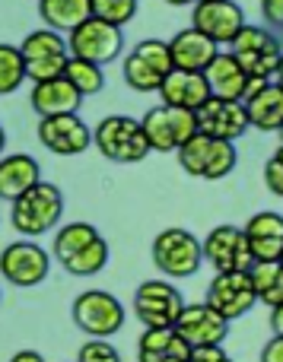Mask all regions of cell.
I'll return each mask as SVG.
<instances>
[{
    "mask_svg": "<svg viewBox=\"0 0 283 362\" xmlns=\"http://www.w3.org/2000/svg\"><path fill=\"white\" fill-rule=\"evenodd\" d=\"M204 76H207V83H210V95H220V99H239V102L246 99L248 83H252V76L242 70V64L233 57V51H220V54L207 64Z\"/></svg>",
    "mask_w": 283,
    "mask_h": 362,
    "instance_id": "cell-21",
    "label": "cell"
},
{
    "mask_svg": "<svg viewBox=\"0 0 283 362\" xmlns=\"http://www.w3.org/2000/svg\"><path fill=\"white\" fill-rule=\"evenodd\" d=\"M188 362H233L223 353L220 344H210V346H191V359Z\"/></svg>",
    "mask_w": 283,
    "mask_h": 362,
    "instance_id": "cell-36",
    "label": "cell"
},
{
    "mask_svg": "<svg viewBox=\"0 0 283 362\" xmlns=\"http://www.w3.org/2000/svg\"><path fill=\"white\" fill-rule=\"evenodd\" d=\"M25 80H29V76H25L23 51L13 48V45H0V95L16 93Z\"/></svg>",
    "mask_w": 283,
    "mask_h": 362,
    "instance_id": "cell-31",
    "label": "cell"
},
{
    "mask_svg": "<svg viewBox=\"0 0 283 362\" xmlns=\"http://www.w3.org/2000/svg\"><path fill=\"white\" fill-rule=\"evenodd\" d=\"M159 95H163L166 105H178V108H197L210 99V83L204 76V70H182V67H172L166 74L163 86H159Z\"/></svg>",
    "mask_w": 283,
    "mask_h": 362,
    "instance_id": "cell-19",
    "label": "cell"
},
{
    "mask_svg": "<svg viewBox=\"0 0 283 362\" xmlns=\"http://www.w3.org/2000/svg\"><path fill=\"white\" fill-rule=\"evenodd\" d=\"M144 134L156 153H178V146L188 144L197 134V112L178 105H156L144 115Z\"/></svg>",
    "mask_w": 283,
    "mask_h": 362,
    "instance_id": "cell-6",
    "label": "cell"
},
{
    "mask_svg": "<svg viewBox=\"0 0 283 362\" xmlns=\"http://www.w3.org/2000/svg\"><path fill=\"white\" fill-rule=\"evenodd\" d=\"M64 213V194L57 185H32L25 194H19L13 200V210H10V223L16 232L23 235L35 238V235H45V232L54 229V223L61 219Z\"/></svg>",
    "mask_w": 283,
    "mask_h": 362,
    "instance_id": "cell-2",
    "label": "cell"
},
{
    "mask_svg": "<svg viewBox=\"0 0 283 362\" xmlns=\"http://www.w3.org/2000/svg\"><path fill=\"white\" fill-rule=\"evenodd\" d=\"M93 4V16L108 19L115 25H125L137 16V0H89Z\"/></svg>",
    "mask_w": 283,
    "mask_h": 362,
    "instance_id": "cell-32",
    "label": "cell"
},
{
    "mask_svg": "<svg viewBox=\"0 0 283 362\" xmlns=\"http://www.w3.org/2000/svg\"><path fill=\"white\" fill-rule=\"evenodd\" d=\"M246 235L255 261H280L283 255V216L274 210L255 213L246 223Z\"/></svg>",
    "mask_w": 283,
    "mask_h": 362,
    "instance_id": "cell-24",
    "label": "cell"
},
{
    "mask_svg": "<svg viewBox=\"0 0 283 362\" xmlns=\"http://www.w3.org/2000/svg\"><path fill=\"white\" fill-rule=\"evenodd\" d=\"M239 153H236L233 140H220L210 134L197 131L188 144L178 146V165L195 178H207V181H220L226 175H233Z\"/></svg>",
    "mask_w": 283,
    "mask_h": 362,
    "instance_id": "cell-3",
    "label": "cell"
},
{
    "mask_svg": "<svg viewBox=\"0 0 283 362\" xmlns=\"http://www.w3.org/2000/svg\"><path fill=\"white\" fill-rule=\"evenodd\" d=\"M252 127L248 112L239 99H220V95H210L201 108H197V131L210 134V137L220 140H239L242 134Z\"/></svg>",
    "mask_w": 283,
    "mask_h": 362,
    "instance_id": "cell-13",
    "label": "cell"
},
{
    "mask_svg": "<svg viewBox=\"0 0 283 362\" xmlns=\"http://www.w3.org/2000/svg\"><path fill=\"white\" fill-rule=\"evenodd\" d=\"M233 321L223 318L214 305L207 302H197V305H185L182 315L175 321V331L188 340L191 346H210V344H223L229 334Z\"/></svg>",
    "mask_w": 283,
    "mask_h": 362,
    "instance_id": "cell-17",
    "label": "cell"
},
{
    "mask_svg": "<svg viewBox=\"0 0 283 362\" xmlns=\"http://www.w3.org/2000/svg\"><path fill=\"white\" fill-rule=\"evenodd\" d=\"M255 302H258V296H255L248 270H216L214 283L207 289V305H214L223 318L236 321L252 312Z\"/></svg>",
    "mask_w": 283,
    "mask_h": 362,
    "instance_id": "cell-12",
    "label": "cell"
},
{
    "mask_svg": "<svg viewBox=\"0 0 283 362\" xmlns=\"http://www.w3.org/2000/svg\"><path fill=\"white\" fill-rule=\"evenodd\" d=\"M153 261L166 276H195L204 264V242L188 229H163L153 238Z\"/></svg>",
    "mask_w": 283,
    "mask_h": 362,
    "instance_id": "cell-7",
    "label": "cell"
},
{
    "mask_svg": "<svg viewBox=\"0 0 283 362\" xmlns=\"http://www.w3.org/2000/svg\"><path fill=\"white\" fill-rule=\"evenodd\" d=\"M42 181V169L32 156L25 153H13V156L0 159V200H16L19 194H25L32 185Z\"/></svg>",
    "mask_w": 283,
    "mask_h": 362,
    "instance_id": "cell-25",
    "label": "cell"
},
{
    "mask_svg": "<svg viewBox=\"0 0 283 362\" xmlns=\"http://www.w3.org/2000/svg\"><path fill=\"white\" fill-rule=\"evenodd\" d=\"M166 4H172V6H188V4H195V0H166Z\"/></svg>",
    "mask_w": 283,
    "mask_h": 362,
    "instance_id": "cell-42",
    "label": "cell"
},
{
    "mask_svg": "<svg viewBox=\"0 0 283 362\" xmlns=\"http://www.w3.org/2000/svg\"><path fill=\"white\" fill-rule=\"evenodd\" d=\"M280 261H283V255H280Z\"/></svg>",
    "mask_w": 283,
    "mask_h": 362,
    "instance_id": "cell-47",
    "label": "cell"
},
{
    "mask_svg": "<svg viewBox=\"0 0 283 362\" xmlns=\"http://www.w3.org/2000/svg\"><path fill=\"white\" fill-rule=\"evenodd\" d=\"M19 51H23L25 61H35V57H54V54H70L67 42L61 38V32H57V29H35V32H29V35L23 38V45H19Z\"/></svg>",
    "mask_w": 283,
    "mask_h": 362,
    "instance_id": "cell-30",
    "label": "cell"
},
{
    "mask_svg": "<svg viewBox=\"0 0 283 362\" xmlns=\"http://www.w3.org/2000/svg\"><path fill=\"white\" fill-rule=\"evenodd\" d=\"M182 308V293L166 280H146L134 293V315L144 327H175Z\"/></svg>",
    "mask_w": 283,
    "mask_h": 362,
    "instance_id": "cell-10",
    "label": "cell"
},
{
    "mask_svg": "<svg viewBox=\"0 0 283 362\" xmlns=\"http://www.w3.org/2000/svg\"><path fill=\"white\" fill-rule=\"evenodd\" d=\"M274 80H277L280 86H283V54H280V67H277V76H274Z\"/></svg>",
    "mask_w": 283,
    "mask_h": 362,
    "instance_id": "cell-43",
    "label": "cell"
},
{
    "mask_svg": "<svg viewBox=\"0 0 283 362\" xmlns=\"http://www.w3.org/2000/svg\"><path fill=\"white\" fill-rule=\"evenodd\" d=\"M51 270V257L42 245L35 242H10L0 251V274L6 283L19 289L38 286Z\"/></svg>",
    "mask_w": 283,
    "mask_h": 362,
    "instance_id": "cell-11",
    "label": "cell"
},
{
    "mask_svg": "<svg viewBox=\"0 0 283 362\" xmlns=\"http://www.w3.org/2000/svg\"><path fill=\"white\" fill-rule=\"evenodd\" d=\"M67 48L74 57H86L93 64H112L118 61L121 48H125V35H121V25L108 23V19L89 16L76 25L74 32H67Z\"/></svg>",
    "mask_w": 283,
    "mask_h": 362,
    "instance_id": "cell-8",
    "label": "cell"
},
{
    "mask_svg": "<svg viewBox=\"0 0 283 362\" xmlns=\"http://www.w3.org/2000/svg\"><path fill=\"white\" fill-rule=\"evenodd\" d=\"M163 80H166L163 70H159L156 64H150L146 57H140L137 51H131V54L125 57V83L134 93H159Z\"/></svg>",
    "mask_w": 283,
    "mask_h": 362,
    "instance_id": "cell-28",
    "label": "cell"
},
{
    "mask_svg": "<svg viewBox=\"0 0 283 362\" xmlns=\"http://www.w3.org/2000/svg\"><path fill=\"white\" fill-rule=\"evenodd\" d=\"M38 140L45 150H51L54 156H76L93 144V131L80 121V115H51V118L38 121Z\"/></svg>",
    "mask_w": 283,
    "mask_h": 362,
    "instance_id": "cell-15",
    "label": "cell"
},
{
    "mask_svg": "<svg viewBox=\"0 0 283 362\" xmlns=\"http://www.w3.org/2000/svg\"><path fill=\"white\" fill-rule=\"evenodd\" d=\"M4 146H6V131H4V124H0V156H4Z\"/></svg>",
    "mask_w": 283,
    "mask_h": 362,
    "instance_id": "cell-41",
    "label": "cell"
},
{
    "mask_svg": "<svg viewBox=\"0 0 283 362\" xmlns=\"http://www.w3.org/2000/svg\"><path fill=\"white\" fill-rule=\"evenodd\" d=\"M274 156H277V159H280V163H283V144H280V150H277V153H274Z\"/></svg>",
    "mask_w": 283,
    "mask_h": 362,
    "instance_id": "cell-44",
    "label": "cell"
},
{
    "mask_svg": "<svg viewBox=\"0 0 283 362\" xmlns=\"http://www.w3.org/2000/svg\"><path fill=\"white\" fill-rule=\"evenodd\" d=\"M191 25L210 35L216 45H229L246 25V13L236 0H204V4H195Z\"/></svg>",
    "mask_w": 283,
    "mask_h": 362,
    "instance_id": "cell-16",
    "label": "cell"
},
{
    "mask_svg": "<svg viewBox=\"0 0 283 362\" xmlns=\"http://www.w3.org/2000/svg\"><path fill=\"white\" fill-rule=\"evenodd\" d=\"M248 276H252L258 302H265L271 308L280 305L283 302V261H255Z\"/></svg>",
    "mask_w": 283,
    "mask_h": 362,
    "instance_id": "cell-27",
    "label": "cell"
},
{
    "mask_svg": "<svg viewBox=\"0 0 283 362\" xmlns=\"http://www.w3.org/2000/svg\"><path fill=\"white\" fill-rule=\"evenodd\" d=\"M204 257L216 270H252L255 264L246 229H236V226H216L204 238Z\"/></svg>",
    "mask_w": 283,
    "mask_h": 362,
    "instance_id": "cell-14",
    "label": "cell"
},
{
    "mask_svg": "<svg viewBox=\"0 0 283 362\" xmlns=\"http://www.w3.org/2000/svg\"><path fill=\"white\" fill-rule=\"evenodd\" d=\"M64 76L80 89L83 95H96L105 86V74H102V64H93L86 57H67V67H64Z\"/></svg>",
    "mask_w": 283,
    "mask_h": 362,
    "instance_id": "cell-29",
    "label": "cell"
},
{
    "mask_svg": "<svg viewBox=\"0 0 283 362\" xmlns=\"http://www.w3.org/2000/svg\"><path fill=\"white\" fill-rule=\"evenodd\" d=\"M83 99L86 95L67 80V76H54V80H42L32 86L29 102H32V112L38 118H51V115H70V112H80Z\"/></svg>",
    "mask_w": 283,
    "mask_h": 362,
    "instance_id": "cell-18",
    "label": "cell"
},
{
    "mask_svg": "<svg viewBox=\"0 0 283 362\" xmlns=\"http://www.w3.org/2000/svg\"><path fill=\"white\" fill-rule=\"evenodd\" d=\"M265 185L271 194H277V197H283V163L277 156L271 159V163L265 165Z\"/></svg>",
    "mask_w": 283,
    "mask_h": 362,
    "instance_id": "cell-35",
    "label": "cell"
},
{
    "mask_svg": "<svg viewBox=\"0 0 283 362\" xmlns=\"http://www.w3.org/2000/svg\"><path fill=\"white\" fill-rule=\"evenodd\" d=\"M271 327H274V334H280L283 337V302L271 308Z\"/></svg>",
    "mask_w": 283,
    "mask_h": 362,
    "instance_id": "cell-39",
    "label": "cell"
},
{
    "mask_svg": "<svg viewBox=\"0 0 283 362\" xmlns=\"http://www.w3.org/2000/svg\"><path fill=\"white\" fill-rule=\"evenodd\" d=\"M93 144L99 146V153L112 163H140V159L150 156V140L144 134V124L127 115H112L105 118L99 127L93 131Z\"/></svg>",
    "mask_w": 283,
    "mask_h": 362,
    "instance_id": "cell-4",
    "label": "cell"
},
{
    "mask_svg": "<svg viewBox=\"0 0 283 362\" xmlns=\"http://www.w3.org/2000/svg\"><path fill=\"white\" fill-rule=\"evenodd\" d=\"M54 257L67 274L93 276L108 264V242L89 223H70L54 235Z\"/></svg>",
    "mask_w": 283,
    "mask_h": 362,
    "instance_id": "cell-1",
    "label": "cell"
},
{
    "mask_svg": "<svg viewBox=\"0 0 283 362\" xmlns=\"http://www.w3.org/2000/svg\"><path fill=\"white\" fill-rule=\"evenodd\" d=\"M38 16L48 29L74 32L83 19L93 16V4L89 0H38Z\"/></svg>",
    "mask_w": 283,
    "mask_h": 362,
    "instance_id": "cell-26",
    "label": "cell"
},
{
    "mask_svg": "<svg viewBox=\"0 0 283 362\" xmlns=\"http://www.w3.org/2000/svg\"><path fill=\"white\" fill-rule=\"evenodd\" d=\"M195 4H204V0H195Z\"/></svg>",
    "mask_w": 283,
    "mask_h": 362,
    "instance_id": "cell-45",
    "label": "cell"
},
{
    "mask_svg": "<svg viewBox=\"0 0 283 362\" xmlns=\"http://www.w3.org/2000/svg\"><path fill=\"white\" fill-rule=\"evenodd\" d=\"M10 362H45V359H42V353H35V350H19V353H13Z\"/></svg>",
    "mask_w": 283,
    "mask_h": 362,
    "instance_id": "cell-40",
    "label": "cell"
},
{
    "mask_svg": "<svg viewBox=\"0 0 283 362\" xmlns=\"http://www.w3.org/2000/svg\"><path fill=\"white\" fill-rule=\"evenodd\" d=\"M280 137H283V127H280Z\"/></svg>",
    "mask_w": 283,
    "mask_h": 362,
    "instance_id": "cell-46",
    "label": "cell"
},
{
    "mask_svg": "<svg viewBox=\"0 0 283 362\" xmlns=\"http://www.w3.org/2000/svg\"><path fill=\"white\" fill-rule=\"evenodd\" d=\"M242 105H246L252 127H258V131L271 134V131H280L283 127V86L277 80L261 83L255 93H248L246 99H242Z\"/></svg>",
    "mask_w": 283,
    "mask_h": 362,
    "instance_id": "cell-23",
    "label": "cell"
},
{
    "mask_svg": "<svg viewBox=\"0 0 283 362\" xmlns=\"http://www.w3.org/2000/svg\"><path fill=\"white\" fill-rule=\"evenodd\" d=\"M172 51V64L182 70H207V64L220 54V45L214 42L210 35H204L201 29L188 25V29L175 32L169 42Z\"/></svg>",
    "mask_w": 283,
    "mask_h": 362,
    "instance_id": "cell-20",
    "label": "cell"
},
{
    "mask_svg": "<svg viewBox=\"0 0 283 362\" xmlns=\"http://www.w3.org/2000/svg\"><path fill=\"white\" fill-rule=\"evenodd\" d=\"M76 362H121V356L112 344H105V337H93L89 344L80 346Z\"/></svg>",
    "mask_w": 283,
    "mask_h": 362,
    "instance_id": "cell-34",
    "label": "cell"
},
{
    "mask_svg": "<svg viewBox=\"0 0 283 362\" xmlns=\"http://www.w3.org/2000/svg\"><path fill=\"white\" fill-rule=\"evenodd\" d=\"M261 362H283V337L280 334H274V337L265 344V350H261Z\"/></svg>",
    "mask_w": 283,
    "mask_h": 362,
    "instance_id": "cell-38",
    "label": "cell"
},
{
    "mask_svg": "<svg viewBox=\"0 0 283 362\" xmlns=\"http://www.w3.org/2000/svg\"><path fill=\"white\" fill-rule=\"evenodd\" d=\"M140 362H188L191 344L175 327H146L137 344Z\"/></svg>",
    "mask_w": 283,
    "mask_h": 362,
    "instance_id": "cell-22",
    "label": "cell"
},
{
    "mask_svg": "<svg viewBox=\"0 0 283 362\" xmlns=\"http://www.w3.org/2000/svg\"><path fill=\"white\" fill-rule=\"evenodd\" d=\"M261 16L271 25L283 29V0H261Z\"/></svg>",
    "mask_w": 283,
    "mask_h": 362,
    "instance_id": "cell-37",
    "label": "cell"
},
{
    "mask_svg": "<svg viewBox=\"0 0 283 362\" xmlns=\"http://www.w3.org/2000/svg\"><path fill=\"white\" fill-rule=\"evenodd\" d=\"M70 54H54V57H35V61H25V76L32 83L42 80H54V76H64V67H67Z\"/></svg>",
    "mask_w": 283,
    "mask_h": 362,
    "instance_id": "cell-33",
    "label": "cell"
},
{
    "mask_svg": "<svg viewBox=\"0 0 283 362\" xmlns=\"http://www.w3.org/2000/svg\"><path fill=\"white\" fill-rule=\"evenodd\" d=\"M74 325L89 337H112L125 327V305L105 289H86L74 299Z\"/></svg>",
    "mask_w": 283,
    "mask_h": 362,
    "instance_id": "cell-9",
    "label": "cell"
},
{
    "mask_svg": "<svg viewBox=\"0 0 283 362\" xmlns=\"http://www.w3.org/2000/svg\"><path fill=\"white\" fill-rule=\"evenodd\" d=\"M229 51L233 57L242 64L248 76L255 80H274L280 67V54H283V45L271 35L267 29H258V25H242L239 35L229 42Z\"/></svg>",
    "mask_w": 283,
    "mask_h": 362,
    "instance_id": "cell-5",
    "label": "cell"
}]
</instances>
